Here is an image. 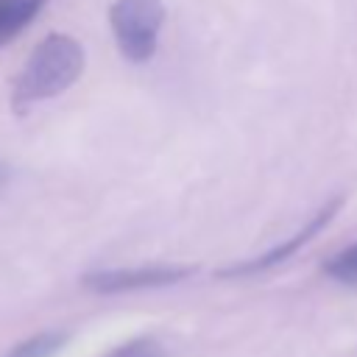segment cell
<instances>
[{"label": "cell", "mask_w": 357, "mask_h": 357, "mask_svg": "<svg viewBox=\"0 0 357 357\" xmlns=\"http://www.w3.org/2000/svg\"><path fill=\"white\" fill-rule=\"evenodd\" d=\"M337 206H340V201L335 198V201H329L324 209H318L315 212V218L312 220H307L293 237H287L284 243H279V245H273V248H268L265 254H259V257H254V259H245V262H237V265H229V268H223L220 271V276H251V273H259V271H268V268H273V265H279V262H284L290 254H296L304 243H310L332 218H335V212H337Z\"/></svg>", "instance_id": "4"}, {"label": "cell", "mask_w": 357, "mask_h": 357, "mask_svg": "<svg viewBox=\"0 0 357 357\" xmlns=\"http://www.w3.org/2000/svg\"><path fill=\"white\" fill-rule=\"evenodd\" d=\"M11 176H14L11 165H8L6 159H0V195H3V192H6V187L11 184Z\"/></svg>", "instance_id": "9"}, {"label": "cell", "mask_w": 357, "mask_h": 357, "mask_svg": "<svg viewBox=\"0 0 357 357\" xmlns=\"http://www.w3.org/2000/svg\"><path fill=\"white\" fill-rule=\"evenodd\" d=\"M70 335L61 332V329H45V332H36L20 343H14L3 357H56L64 346H67Z\"/></svg>", "instance_id": "6"}, {"label": "cell", "mask_w": 357, "mask_h": 357, "mask_svg": "<svg viewBox=\"0 0 357 357\" xmlns=\"http://www.w3.org/2000/svg\"><path fill=\"white\" fill-rule=\"evenodd\" d=\"M84 47L70 33H47L28 61L22 64L20 75L11 86V106L22 114L33 103L47 100L70 89L84 73Z\"/></svg>", "instance_id": "1"}, {"label": "cell", "mask_w": 357, "mask_h": 357, "mask_svg": "<svg viewBox=\"0 0 357 357\" xmlns=\"http://www.w3.org/2000/svg\"><path fill=\"white\" fill-rule=\"evenodd\" d=\"M106 357H165V349L151 337H137V340H128V343L117 346Z\"/></svg>", "instance_id": "8"}, {"label": "cell", "mask_w": 357, "mask_h": 357, "mask_svg": "<svg viewBox=\"0 0 357 357\" xmlns=\"http://www.w3.org/2000/svg\"><path fill=\"white\" fill-rule=\"evenodd\" d=\"M162 25V0H114L109 8V28L114 33L117 50L134 64H142L156 53Z\"/></svg>", "instance_id": "2"}, {"label": "cell", "mask_w": 357, "mask_h": 357, "mask_svg": "<svg viewBox=\"0 0 357 357\" xmlns=\"http://www.w3.org/2000/svg\"><path fill=\"white\" fill-rule=\"evenodd\" d=\"M192 273L190 265H137V268H106L92 271L84 276V284L95 293H131V290H151L167 287Z\"/></svg>", "instance_id": "3"}, {"label": "cell", "mask_w": 357, "mask_h": 357, "mask_svg": "<svg viewBox=\"0 0 357 357\" xmlns=\"http://www.w3.org/2000/svg\"><path fill=\"white\" fill-rule=\"evenodd\" d=\"M47 6V0H0V47L17 39Z\"/></svg>", "instance_id": "5"}, {"label": "cell", "mask_w": 357, "mask_h": 357, "mask_svg": "<svg viewBox=\"0 0 357 357\" xmlns=\"http://www.w3.org/2000/svg\"><path fill=\"white\" fill-rule=\"evenodd\" d=\"M324 273L340 284L357 287V243L335 251L326 262H324Z\"/></svg>", "instance_id": "7"}]
</instances>
